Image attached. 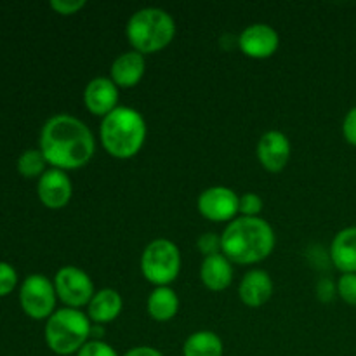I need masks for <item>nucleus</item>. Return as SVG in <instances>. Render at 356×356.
Segmentation results:
<instances>
[{
    "label": "nucleus",
    "mask_w": 356,
    "mask_h": 356,
    "mask_svg": "<svg viewBox=\"0 0 356 356\" xmlns=\"http://www.w3.org/2000/svg\"><path fill=\"white\" fill-rule=\"evenodd\" d=\"M125 37L132 51L139 54H155L163 51L176 37V21L160 7H145L129 17Z\"/></svg>",
    "instance_id": "nucleus-4"
},
{
    "label": "nucleus",
    "mask_w": 356,
    "mask_h": 356,
    "mask_svg": "<svg viewBox=\"0 0 356 356\" xmlns=\"http://www.w3.org/2000/svg\"><path fill=\"white\" fill-rule=\"evenodd\" d=\"M92 322L87 313L75 308L56 309L45 323V343L52 353L59 356L76 355L89 343Z\"/></svg>",
    "instance_id": "nucleus-5"
},
{
    "label": "nucleus",
    "mask_w": 356,
    "mask_h": 356,
    "mask_svg": "<svg viewBox=\"0 0 356 356\" xmlns=\"http://www.w3.org/2000/svg\"><path fill=\"white\" fill-rule=\"evenodd\" d=\"M37 195L38 200L47 209L58 211L68 205L72 200L73 186L70 181L68 174L59 169H47L37 183Z\"/></svg>",
    "instance_id": "nucleus-12"
},
{
    "label": "nucleus",
    "mask_w": 356,
    "mask_h": 356,
    "mask_svg": "<svg viewBox=\"0 0 356 356\" xmlns=\"http://www.w3.org/2000/svg\"><path fill=\"white\" fill-rule=\"evenodd\" d=\"M179 247L167 238H155L141 254V273L155 287H170L181 273Z\"/></svg>",
    "instance_id": "nucleus-6"
},
{
    "label": "nucleus",
    "mask_w": 356,
    "mask_h": 356,
    "mask_svg": "<svg viewBox=\"0 0 356 356\" xmlns=\"http://www.w3.org/2000/svg\"><path fill=\"white\" fill-rule=\"evenodd\" d=\"M54 282L45 275L33 273L23 280L19 287V305L23 312L33 320H47L56 312Z\"/></svg>",
    "instance_id": "nucleus-7"
},
{
    "label": "nucleus",
    "mask_w": 356,
    "mask_h": 356,
    "mask_svg": "<svg viewBox=\"0 0 356 356\" xmlns=\"http://www.w3.org/2000/svg\"><path fill=\"white\" fill-rule=\"evenodd\" d=\"M330 259L343 275L356 273V226H348L334 236Z\"/></svg>",
    "instance_id": "nucleus-18"
},
{
    "label": "nucleus",
    "mask_w": 356,
    "mask_h": 356,
    "mask_svg": "<svg viewBox=\"0 0 356 356\" xmlns=\"http://www.w3.org/2000/svg\"><path fill=\"white\" fill-rule=\"evenodd\" d=\"M200 280L209 291H226L233 282V263L225 254L204 257L200 266Z\"/></svg>",
    "instance_id": "nucleus-17"
},
{
    "label": "nucleus",
    "mask_w": 356,
    "mask_h": 356,
    "mask_svg": "<svg viewBox=\"0 0 356 356\" xmlns=\"http://www.w3.org/2000/svg\"><path fill=\"white\" fill-rule=\"evenodd\" d=\"M124 309V299L115 289H101L96 291L90 302L87 305V316L92 325H108L120 316Z\"/></svg>",
    "instance_id": "nucleus-16"
},
{
    "label": "nucleus",
    "mask_w": 356,
    "mask_h": 356,
    "mask_svg": "<svg viewBox=\"0 0 356 356\" xmlns=\"http://www.w3.org/2000/svg\"><path fill=\"white\" fill-rule=\"evenodd\" d=\"M273 280L264 270H250L243 275L238 285V298L249 308H261L273 296Z\"/></svg>",
    "instance_id": "nucleus-15"
},
{
    "label": "nucleus",
    "mask_w": 356,
    "mask_h": 356,
    "mask_svg": "<svg viewBox=\"0 0 356 356\" xmlns=\"http://www.w3.org/2000/svg\"><path fill=\"white\" fill-rule=\"evenodd\" d=\"M45 165H49L40 149H26L17 159V172L23 177H40L45 172Z\"/></svg>",
    "instance_id": "nucleus-21"
},
{
    "label": "nucleus",
    "mask_w": 356,
    "mask_h": 356,
    "mask_svg": "<svg viewBox=\"0 0 356 356\" xmlns=\"http://www.w3.org/2000/svg\"><path fill=\"white\" fill-rule=\"evenodd\" d=\"M343 138L356 148V106L351 108L343 120Z\"/></svg>",
    "instance_id": "nucleus-28"
},
{
    "label": "nucleus",
    "mask_w": 356,
    "mask_h": 356,
    "mask_svg": "<svg viewBox=\"0 0 356 356\" xmlns=\"http://www.w3.org/2000/svg\"><path fill=\"white\" fill-rule=\"evenodd\" d=\"M124 356H163L156 348L152 346H136L131 348Z\"/></svg>",
    "instance_id": "nucleus-30"
},
{
    "label": "nucleus",
    "mask_w": 356,
    "mask_h": 356,
    "mask_svg": "<svg viewBox=\"0 0 356 356\" xmlns=\"http://www.w3.org/2000/svg\"><path fill=\"white\" fill-rule=\"evenodd\" d=\"M336 287H337V296H339L348 306H353V308H356V273L341 275Z\"/></svg>",
    "instance_id": "nucleus-22"
},
{
    "label": "nucleus",
    "mask_w": 356,
    "mask_h": 356,
    "mask_svg": "<svg viewBox=\"0 0 356 356\" xmlns=\"http://www.w3.org/2000/svg\"><path fill=\"white\" fill-rule=\"evenodd\" d=\"M292 146L282 131H268L257 141L256 155L259 163L268 172L278 174L287 167L291 160Z\"/></svg>",
    "instance_id": "nucleus-11"
},
{
    "label": "nucleus",
    "mask_w": 356,
    "mask_h": 356,
    "mask_svg": "<svg viewBox=\"0 0 356 356\" xmlns=\"http://www.w3.org/2000/svg\"><path fill=\"white\" fill-rule=\"evenodd\" d=\"M146 312L155 322H170L179 312V298L170 287H155L148 296Z\"/></svg>",
    "instance_id": "nucleus-19"
},
{
    "label": "nucleus",
    "mask_w": 356,
    "mask_h": 356,
    "mask_svg": "<svg viewBox=\"0 0 356 356\" xmlns=\"http://www.w3.org/2000/svg\"><path fill=\"white\" fill-rule=\"evenodd\" d=\"M38 149L52 169L76 170L86 167L96 153V139L86 122L59 113L49 118L40 131Z\"/></svg>",
    "instance_id": "nucleus-1"
},
{
    "label": "nucleus",
    "mask_w": 356,
    "mask_h": 356,
    "mask_svg": "<svg viewBox=\"0 0 356 356\" xmlns=\"http://www.w3.org/2000/svg\"><path fill=\"white\" fill-rule=\"evenodd\" d=\"M76 356H118L113 346L101 339H92L82 346Z\"/></svg>",
    "instance_id": "nucleus-26"
},
{
    "label": "nucleus",
    "mask_w": 356,
    "mask_h": 356,
    "mask_svg": "<svg viewBox=\"0 0 356 356\" xmlns=\"http://www.w3.org/2000/svg\"><path fill=\"white\" fill-rule=\"evenodd\" d=\"M225 344L212 330H198L188 336L183 344V356H222Z\"/></svg>",
    "instance_id": "nucleus-20"
},
{
    "label": "nucleus",
    "mask_w": 356,
    "mask_h": 356,
    "mask_svg": "<svg viewBox=\"0 0 356 356\" xmlns=\"http://www.w3.org/2000/svg\"><path fill=\"white\" fill-rule=\"evenodd\" d=\"M49 6L61 16H73L86 7V2L83 0H51Z\"/></svg>",
    "instance_id": "nucleus-27"
},
{
    "label": "nucleus",
    "mask_w": 356,
    "mask_h": 356,
    "mask_svg": "<svg viewBox=\"0 0 356 356\" xmlns=\"http://www.w3.org/2000/svg\"><path fill=\"white\" fill-rule=\"evenodd\" d=\"M146 120L136 108L118 106L101 120L99 139L106 153L113 159H134L145 146Z\"/></svg>",
    "instance_id": "nucleus-3"
},
{
    "label": "nucleus",
    "mask_w": 356,
    "mask_h": 356,
    "mask_svg": "<svg viewBox=\"0 0 356 356\" xmlns=\"http://www.w3.org/2000/svg\"><path fill=\"white\" fill-rule=\"evenodd\" d=\"M146 72L145 56L138 51H127L113 59L110 68V79L118 89H132L143 80Z\"/></svg>",
    "instance_id": "nucleus-14"
},
{
    "label": "nucleus",
    "mask_w": 356,
    "mask_h": 356,
    "mask_svg": "<svg viewBox=\"0 0 356 356\" xmlns=\"http://www.w3.org/2000/svg\"><path fill=\"white\" fill-rule=\"evenodd\" d=\"M238 49L242 54L252 59H268L278 51L280 35L273 26L266 23H254L243 28L242 33L236 37Z\"/></svg>",
    "instance_id": "nucleus-10"
},
{
    "label": "nucleus",
    "mask_w": 356,
    "mask_h": 356,
    "mask_svg": "<svg viewBox=\"0 0 356 356\" xmlns=\"http://www.w3.org/2000/svg\"><path fill=\"white\" fill-rule=\"evenodd\" d=\"M263 205V198L257 193H243L238 200V211L243 218H259Z\"/></svg>",
    "instance_id": "nucleus-23"
},
{
    "label": "nucleus",
    "mask_w": 356,
    "mask_h": 356,
    "mask_svg": "<svg viewBox=\"0 0 356 356\" xmlns=\"http://www.w3.org/2000/svg\"><path fill=\"white\" fill-rule=\"evenodd\" d=\"M54 289L59 301L66 308L75 309L89 305L92 296L96 294L92 278L76 266H63L54 277Z\"/></svg>",
    "instance_id": "nucleus-8"
},
{
    "label": "nucleus",
    "mask_w": 356,
    "mask_h": 356,
    "mask_svg": "<svg viewBox=\"0 0 356 356\" xmlns=\"http://www.w3.org/2000/svg\"><path fill=\"white\" fill-rule=\"evenodd\" d=\"M316 292H318V298L322 301H330V299H334V296H337V287L330 280H322Z\"/></svg>",
    "instance_id": "nucleus-29"
},
{
    "label": "nucleus",
    "mask_w": 356,
    "mask_h": 356,
    "mask_svg": "<svg viewBox=\"0 0 356 356\" xmlns=\"http://www.w3.org/2000/svg\"><path fill=\"white\" fill-rule=\"evenodd\" d=\"M197 247L204 257L216 256V254H222L221 235H218V233H212V232L202 233L197 240Z\"/></svg>",
    "instance_id": "nucleus-24"
},
{
    "label": "nucleus",
    "mask_w": 356,
    "mask_h": 356,
    "mask_svg": "<svg viewBox=\"0 0 356 356\" xmlns=\"http://www.w3.org/2000/svg\"><path fill=\"white\" fill-rule=\"evenodd\" d=\"M83 104L89 113L104 118L118 108V87L110 76H96L83 89Z\"/></svg>",
    "instance_id": "nucleus-13"
},
{
    "label": "nucleus",
    "mask_w": 356,
    "mask_h": 356,
    "mask_svg": "<svg viewBox=\"0 0 356 356\" xmlns=\"http://www.w3.org/2000/svg\"><path fill=\"white\" fill-rule=\"evenodd\" d=\"M17 273L9 263L0 261V298H6L16 289Z\"/></svg>",
    "instance_id": "nucleus-25"
},
{
    "label": "nucleus",
    "mask_w": 356,
    "mask_h": 356,
    "mask_svg": "<svg viewBox=\"0 0 356 356\" xmlns=\"http://www.w3.org/2000/svg\"><path fill=\"white\" fill-rule=\"evenodd\" d=\"M240 197L228 186H211L198 195V212L214 222H232L236 219Z\"/></svg>",
    "instance_id": "nucleus-9"
},
{
    "label": "nucleus",
    "mask_w": 356,
    "mask_h": 356,
    "mask_svg": "<svg viewBox=\"0 0 356 356\" xmlns=\"http://www.w3.org/2000/svg\"><path fill=\"white\" fill-rule=\"evenodd\" d=\"M277 236L263 218H240L228 222L221 233V250L233 264H256L275 249Z\"/></svg>",
    "instance_id": "nucleus-2"
}]
</instances>
